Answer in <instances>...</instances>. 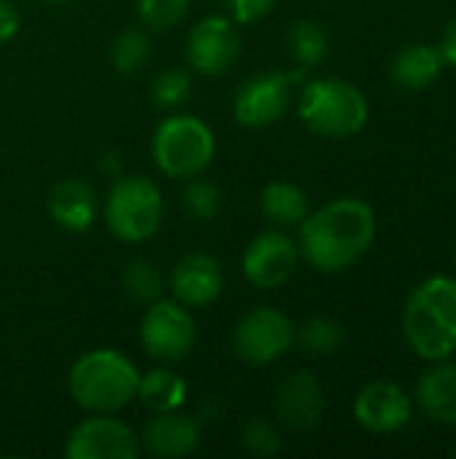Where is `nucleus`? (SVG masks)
Wrapping results in <instances>:
<instances>
[{
    "label": "nucleus",
    "instance_id": "72a5a7b5",
    "mask_svg": "<svg viewBox=\"0 0 456 459\" xmlns=\"http://www.w3.org/2000/svg\"><path fill=\"white\" fill-rule=\"evenodd\" d=\"M454 264H456V250H454Z\"/></svg>",
    "mask_w": 456,
    "mask_h": 459
},
{
    "label": "nucleus",
    "instance_id": "f257e3e1",
    "mask_svg": "<svg viewBox=\"0 0 456 459\" xmlns=\"http://www.w3.org/2000/svg\"><path fill=\"white\" fill-rule=\"evenodd\" d=\"M298 231V253L323 274L355 266L376 237L374 207L357 196H341L306 215Z\"/></svg>",
    "mask_w": 456,
    "mask_h": 459
},
{
    "label": "nucleus",
    "instance_id": "2eb2a0df",
    "mask_svg": "<svg viewBox=\"0 0 456 459\" xmlns=\"http://www.w3.org/2000/svg\"><path fill=\"white\" fill-rule=\"evenodd\" d=\"M202 444V428L194 417L175 411L153 414V420L145 422L140 436V449L151 457L180 459L191 457Z\"/></svg>",
    "mask_w": 456,
    "mask_h": 459
},
{
    "label": "nucleus",
    "instance_id": "f3484780",
    "mask_svg": "<svg viewBox=\"0 0 456 459\" xmlns=\"http://www.w3.org/2000/svg\"><path fill=\"white\" fill-rule=\"evenodd\" d=\"M48 215L65 231H89L97 218V194L83 178H62L48 194Z\"/></svg>",
    "mask_w": 456,
    "mask_h": 459
},
{
    "label": "nucleus",
    "instance_id": "f704fd0d",
    "mask_svg": "<svg viewBox=\"0 0 456 459\" xmlns=\"http://www.w3.org/2000/svg\"><path fill=\"white\" fill-rule=\"evenodd\" d=\"M454 455H456V452H454Z\"/></svg>",
    "mask_w": 456,
    "mask_h": 459
},
{
    "label": "nucleus",
    "instance_id": "20e7f679",
    "mask_svg": "<svg viewBox=\"0 0 456 459\" xmlns=\"http://www.w3.org/2000/svg\"><path fill=\"white\" fill-rule=\"evenodd\" d=\"M298 116L314 134L331 140H347L366 126L368 100L349 81L314 78L301 89Z\"/></svg>",
    "mask_w": 456,
    "mask_h": 459
},
{
    "label": "nucleus",
    "instance_id": "bb28decb",
    "mask_svg": "<svg viewBox=\"0 0 456 459\" xmlns=\"http://www.w3.org/2000/svg\"><path fill=\"white\" fill-rule=\"evenodd\" d=\"M183 207L196 221H212L223 210V191L218 183L196 175L188 180V186L183 191Z\"/></svg>",
    "mask_w": 456,
    "mask_h": 459
},
{
    "label": "nucleus",
    "instance_id": "b1692460",
    "mask_svg": "<svg viewBox=\"0 0 456 459\" xmlns=\"http://www.w3.org/2000/svg\"><path fill=\"white\" fill-rule=\"evenodd\" d=\"M121 288H124L126 299L148 307V304H153V301L161 299V293H164V277L156 269V264L137 258V261H129L126 264V269L121 274Z\"/></svg>",
    "mask_w": 456,
    "mask_h": 459
},
{
    "label": "nucleus",
    "instance_id": "f03ea898",
    "mask_svg": "<svg viewBox=\"0 0 456 459\" xmlns=\"http://www.w3.org/2000/svg\"><path fill=\"white\" fill-rule=\"evenodd\" d=\"M403 336L425 360H446L456 352V280L430 277L419 282L403 309Z\"/></svg>",
    "mask_w": 456,
    "mask_h": 459
},
{
    "label": "nucleus",
    "instance_id": "9b49d317",
    "mask_svg": "<svg viewBox=\"0 0 456 459\" xmlns=\"http://www.w3.org/2000/svg\"><path fill=\"white\" fill-rule=\"evenodd\" d=\"M140 452L142 449L134 430L110 414L83 420L65 444L67 459H137Z\"/></svg>",
    "mask_w": 456,
    "mask_h": 459
},
{
    "label": "nucleus",
    "instance_id": "2f4dec72",
    "mask_svg": "<svg viewBox=\"0 0 456 459\" xmlns=\"http://www.w3.org/2000/svg\"><path fill=\"white\" fill-rule=\"evenodd\" d=\"M438 48H441L443 59L456 67V16L449 22V27L443 30V40H441V46H438Z\"/></svg>",
    "mask_w": 456,
    "mask_h": 459
},
{
    "label": "nucleus",
    "instance_id": "39448f33",
    "mask_svg": "<svg viewBox=\"0 0 456 459\" xmlns=\"http://www.w3.org/2000/svg\"><path fill=\"white\" fill-rule=\"evenodd\" d=\"M151 151L164 175L191 180L212 164L215 134L196 116H169L159 124Z\"/></svg>",
    "mask_w": 456,
    "mask_h": 459
},
{
    "label": "nucleus",
    "instance_id": "423d86ee",
    "mask_svg": "<svg viewBox=\"0 0 456 459\" xmlns=\"http://www.w3.org/2000/svg\"><path fill=\"white\" fill-rule=\"evenodd\" d=\"M164 218V199L153 180L142 175L118 178L105 196V223L108 231L121 242L151 239Z\"/></svg>",
    "mask_w": 456,
    "mask_h": 459
},
{
    "label": "nucleus",
    "instance_id": "1a4fd4ad",
    "mask_svg": "<svg viewBox=\"0 0 456 459\" xmlns=\"http://www.w3.org/2000/svg\"><path fill=\"white\" fill-rule=\"evenodd\" d=\"M304 70L296 73H282V70H266L253 78H247L237 94H234V116L242 126L250 129H263L277 124L288 105L293 86L301 81Z\"/></svg>",
    "mask_w": 456,
    "mask_h": 459
},
{
    "label": "nucleus",
    "instance_id": "4468645a",
    "mask_svg": "<svg viewBox=\"0 0 456 459\" xmlns=\"http://www.w3.org/2000/svg\"><path fill=\"white\" fill-rule=\"evenodd\" d=\"M169 290L175 301L188 309L210 307L223 293V266L210 253H191L180 258L169 274Z\"/></svg>",
    "mask_w": 456,
    "mask_h": 459
},
{
    "label": "nucleus",
    "instance_id": "a211bd4d",
    "mask_svg": "<svg viewBox=\"0 0 456 459\" xmlns=\"http://www.w3.org/2000/svg\"><path fill=\"white\" fill-rule=\"evenodd\" d=\"M443 54L430 43H409L390 62V81L400 91H422L443 73Z\"/></svg>",
    "mask_w": 456,
    "mask_h": 459
},
{
    "label": "nucleus",
    "instance_id": "7ed1b4c3",
    "mask_svg": "<svg viewBox=\"0 0 456 459\" xmlns=\"http://www.w3.org/2000/svg\"><path fill=\"white\" fill-rule=\"evenodd\" d=\"M140 374L118 350H91L81 355L70 374L67 390L73 401L91 414H116L137 398Z\"/></svg>",
    "mask_w": 456,
    "mask_h": 459
},
{
    "label": "nucleus",
    "instance_id": "c85d7f7f",
    "mask_svg": "<svg viewBox=\"0 0 456 459\" xmlns=\"http://www.w3.org/2000/svg\"><path fill=\"white\" fill-rule=\"evenodd\" d=\"M242 446L253 457H274V455L282 452V436H280L274 422L255 417L242 430Z\"/></svg>",
    "mask_w": 456,
    "mask_h": 459
},
{
    "label": "nucleus",
    "instance_id": "5701e85b",
    "mask_svg": "<svg viewBox=\"0 0 456 459\" xmlns=\"http://www.w3.org/2000/svg\"><path fill=\"white\" fill-rule=\"evenodd\" d=\"M151 59V38L140 27H124L110 46V62L118 73L132 75Z\"/></svg>",
    "mask_w": 456,
    "mask_h": 459
},
{
    "label": "nucleus",
    "instance_id": "0eeeda50",
    "mask_svg": "<svg viewBox=\"0 0 456 459\" xmlns=\"http://www.w3.org/2000/svg\"><path fill=\"white\" fill-rule=\"evenodd\" d=\"M142 350L161 363H180L196 344V323L180 301H153L140 323Z\"/></svg>",
    "mask_w": 456,
    "mask_h": 459
},
{
    "label": "nucleus",
    "instance_id": "c756f323",
    "mask_svg": "<svg viewBox=\"0 0 456 459\" xmlns=\"http://www.w3.org/2000/svg\"><path fill=\"white\" fill-rule=\"evenodd\" d=\"M277 0H223V5L228 8V16L237 24H253L258 19H263Z\"/></svg>",
    "mask_w": 456,
    "mask_h": 459
},
{
    "label": "nucleus",
    "instance_id": "a878e982",
    "mask_svg": "<svg viewBox=\"0 0 456 459\" xmlns=\"http://www.w3.org/2000/svg\"><path fill=\"white\" fill-rule=\"evenodd\" d=\"M194 78L185 67H167L151 81V102L159 110H177L191 97Z\"/></svg>",
    "mask_w": 456,
    "mask_h": 459
},
{
    "label": "nucleus",
    "instance_id": "f8f14e48",
    "mask_svg": "<svg viewBox=\"0 0 456 459\" xmlns=\"http://www.w3.org/2000/svg\"><path fill=\"white\" fill-rule=\"evenodd\" d=\"M298 245L282 231H263L253 237L242 255V269L250 285L274 290L285 285L298 266Z\"/></svg>",
    "mask_w": 456,
    "mask_h": 459
},
{
    "label": "nucleus",
    "instance_id": "473e14b6",
    "mask_svg": "<svg viewBox=\"0 0 456 459\" xmlns=\"http://www.w3.org/2000/svg\"><path fill=\"white\" fill-rule=\"evenodd\" d=\"M46 3H54V5H59V3H67V0H46Z\"/></svg>",
    "mask_w": 456,
    "mask_h": 459
},
{
    "label": "nucleus",
    "instance_id": "cd10ccee",
    "mask_svg": "<svg viewBox=\"0 0 456 459\" xmlns=\"http://www.w3.org/2000/svg\"><path fill=\"white\" fill-rule=\"evenodd\" d=\"M188 5L191 0H137V13L145 30L167 32L183 22V16L188 13Z\"/></svg>",
    "mask_w": 456,
    "mask_h": 459
},
{
    "label": "nucleus",
    "instance_id": "9d476101",
    "mask_svg": "<svg viewBox=\"0 0 456 459\" xmlns=\"http://www.w3.org/2000/svg\"><path fill=\"white\" fill-rule=\"evenodd\" d=\"M242 51V35L231 16H204L185 38L188 67L204 78H218L234 67Z\"/></svg>",
    "mask_w": 456,
    "mask_h": 459
},
{
    "label": "nucleus",
    "instance_id": "7c9ffc66",
    "mask_svg": "<svg viewBox=\"0 0 456 459\" xmlns=\"http://www.w3.org/2000/svg\"><path fill=\"white\" fill-rule=\"evenodd\" d=\"M22 27L19 8L11 0H0V43H8Z\"/></svg>",
    "mask_w": 456,
    "mask_h": 459
},
{
    "label": "nucleus",
    "instance_id": "412c9836",
    "mask_svg": "<svg viewBox=\"0 0 456 459\" xmlns=\"http://www.w3.org/2000/svg\"><path fill=\"white\" fill-rule=\"evenodd\" d=\"M185 395H188L185 379L169 368H153L137 382V401L153 414L180 409L185 403Z\"/></svg>",
    "mask_w": 456,
    "mask_h": 459
},
{
    "label": "nucleus",
    "instance_id": "dca6fc26",
    "mask_svg": "<svg viewBox=\"0 0 456 459\" xmlns=\"http://www.w3.org/2000/svg\"><path fill=\"white\" fill-rule=\"evenodd\" d=\"M274 409L290 430H312L325 411V390L312 371H293L282 379Z\"/></svg>",
    "mask_w": 456,
    "mask_h": 459
},
{
    "label": "nucleus",
    "instance_id": "6e6552de",
    "mask_svg": "<svg viewBox=\"0 0 456 459\" xmlns=\"http://www.w3.org/2000/svg\"><path fill=\"white\" fill-rule=\"evenodd\" d=\"M234 352L250 366H269L296 344V325L274 307L250 309L234 328Z\"/></svg>",
    "mask_w": 456,
    "mask_h": 459
},
{
    "label": "nucleus",
    "instance_id": "ddd939ff",
    "mask_svg": "<svg viewBox=\"0 0 456 459\" xmlns=\"http://www.w3.org/2000/svg\"><path fill=\"white\" fill-rule=\"evenodd\" d=\"M352 414L360 428L376 436H390L403 430L411 422L414 403L409 393L395 382H371L366 385L352 406Z\"/></svg>",
    "mask_w": 456,
    "mask_h": 459
},
{
    "label": "nucleus",
    "instance_id": "aec40b11",
    "mask_svg": "<svg viewBox=\"0 0 456 459\" xmlns=\"http://www.w3.org/2000/svg\"><path fill=\"white\" fill-rule=\"evenodd\" d=\"M261 210L274 226L290 229V226H298L309 215V199H306L304 188H298L296 183L271 180L261 191Z\"/></svg>",
    "mask_w": 456,
    "mask_h": 459
},
{
    "label": "nucleus",
    "instance_id": "6ab92c4d",
    "mask_svg": "<svg viewBox=\"0 0 456 459\" xmlns=\"http://www.w3.org/2000/svg\"><path fill=\"white\" fill-rule=\"evenodd\" d=\"M417 403L430 422L456 428V363L435 360L417 385Z\"/></svg>",
    "mask_w": 456,
    "mask_h": 459
},
{
    "label": "nucleus",
    "instance_id": "4be33fe9",
    "mask_svg": "<svg viewBox=\"0 0 456 459\" xmlns=\"http://www.w3.org/2000/svg\"><path fill=\"white\" fill-rule=\"evenodd\" d=\"M328 46H331V40H328V32L320 22L301 19L290 27L288 51H290L293 62L298 65V70L317 67L328 56Z\"/></svg>",
    "mask_w": 456,
    "mask_h": 459
},
{
    "label": "nucleus",
    "instance_id": "393cba45",
    "mask_svg": "<svg viewBox=\"0 0 456 459\" xmlns=\"http://www.w3.org/2000/svg\"><path fill=\"white\" fill-rule=\"evenodd\" d=\"M296 342L314 358H328L344 344V325L331 317H309L296 328Z\"/></svg>",
    "mask_w": 456,
    "mask_h": 459
}]
</instances>
